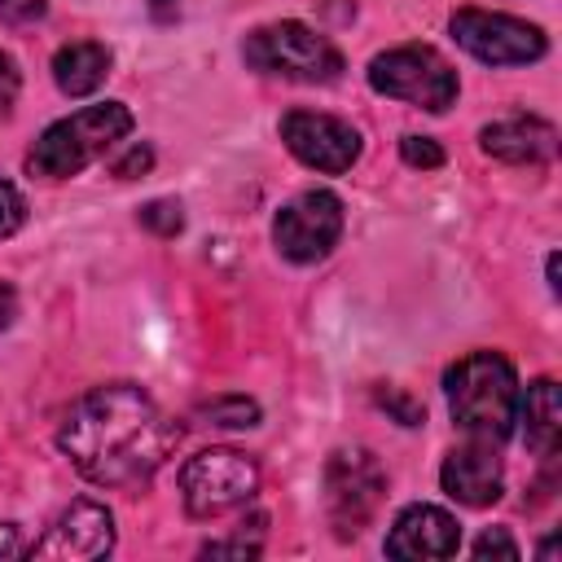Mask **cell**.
<instances>
[{
  "label": "cell",
  "instance_id": "ac0fdd59",
  "mask_svg": "<svg viewBox=\"0 0 562 562\" xmlns=\"http://www.w3.org/2000/svg\"><path fill=\"white\" fill-rule=\"evenodd\" d=\"M140 224H145L149 233H158V237H176V233L184 228V215H180V202H171V198H158V202H145V206H140Z\"/></svg>",
  "mask_w": 562,
  "mask_h": 562
},
{
  "label": "cell",
  "instance_id": "6da1fadb",
  "mask_svg": "<svg viewBox=\"0 0 562 562\" xmlns=\"http://www.w3.org/2000/svg\"><path fill=\"white\" fill-rule=\"evenodd\" d=\"M70 465L97 487H140L180 443V426L132 382L92 386L57 430Z\"/></svg>",
  "mask_w": 562,
  "mask_h": 562
},
{
  "label": "cell",
  "instance_id": "cb8c5ba5",
  "mask_svg": "<svg viewBox=\"0 0 562 562\" xmlns=\"http://www.w3.org/2000/svg\"><path fill=\"white\" fill-rule=\"evenodd\" d=\"M18 88H22V75H18V66H13V57H9V53H0V114H9V110H13Z\"/></svg>",
  "mask_w": 562,
  "mask_h": 562
},
{
  "label": "cell",
  "instance_id": "e0dca14e",
  "mask_svg": "<svg viewBox=\"0 0 562 562\" xmlns=\"http://www.w3.org/2000/svg\"><path fill=\"white\" fill-rule=\"evenodd\" d=\"M202 426H224V430H246L259 426V404L246 395H215L193 413Z\"/></svg>",
  "mask_w": 562,
  "mask_h": 562
},
{
  "label": "cell",
  "instance_id": "4316f807",
  "mask_svg": "<svg viewBox=\"0 0 562 562\" xmlns=\"http://www.w3.org/2000/svg\"><path fill=\"white\" fill-rule=\"evenodd\" d=\"M13 316H18V294H13V285H0V329H9Z\"/></svg>",
  "mask_w": 562,
  "mask_h": 562
},
{
  "label": "cell",
  "instance_id": "ffe728a7",
  "mask_svg": "<svg viewBox=\"0 0 562 562\" xmlns=\"http://www.w3.org/2000/svg\"><path fill=\"white\" fill-rule=\"evenodd\" d=\"M400 154H404L408 167H426V171L443 167V149H439L430 136H404V140H400Z\"/></svg>",
  "mask_w": 562,
  "mask_h": 562
},
{
  "label": "cell",
  "instance_id": "4fadbf2b",
  "mask_svg": "<svg viewBox=\"0 0 562 562\" xmlns=\"http://www.w3.org/2000/svg\"><path fill=\"white\" fill-rule=\"evenodd\" d=\"M443 492L470 509H483L492 501H501V487H505V474H501V457L483 443H470V448H457L448 452L443 470Z\"/></svg>",
  "mask_w": 562,
  "mask_h": 562
},
{
  "label": "cell",
  "instance_id": "52a82bcc",
  "mask_svg": "<svg viewBox=\"0 0 562 562\" xmlns=\"http://www.w3.org/2000/svg\"><path fill=\"white\" fill-rule=\"evenodd\" d=\"M386 501V470L369 448H338L325 465V509L338 540H356Z\"/></svg>",
  "mask_w": 562,
  "mask_h": 562
},
{
  "label": "cell",
  "instance_id": "ba28073f",
  "mask_svg": "<svg viewBox=\"0 0 562 562\" xmlns=\"http://www.w3.org/2000/svg\"><path fill=\"white\" fill-rule=\"evenodd\" d=\"M452 35L470 57H479L487 66H527V61L544 57V48H549L540 26H531L514 13H492V9H457Z\"/></svg>",
  "mask_w": 562,
  "mask_h": 562
},
{
  "label": "cell",
  "instance_id": "2e32d148",
  "mask_svg": "<svg viewBox=\"0 0 562 562\" xmlns=\"http://www.w3.org/2000/svg\"><path fill=\"white\" fill-rule=\"evenodd\" d=\"M110 75V48L97 44V40H75L66 48H57L53 57V79L66 97H88L105 83Z\"/></svg>",
  "mask_w": 562,
  "mask_h": 562
},
{
  "label": "cell",
  "instance_id": "7c38bea8",
  "mask_svg": "<svg viewBox=\"0 0 562 562\" xmlns=\"http://www.w3.org/2000/svg\"><path fill=\"white\" fill-rule=\"evenodd\" d=\"M457 549H461V527L439 505H408L391 522V536H386V553L391 558H413V562L452 558Z\"/></svg>",
  "mask_w": 562,
  "mask_h": 562
},
{
  "label": "cell",
  "instance_id": "9c48e42d",
  "mask_svg": "<svg viewBox=\"0 0 562 562\" xmlns=\"http://www.w3.org/2000/svg\"><path fill=\"white\" fill-rule=\"evenodd\" d=\"M342 237V202L329 189H307L294 202H285L272 220V241L294 263L325 259Z\"/></svg>",
  "mask_w": 562,
  "mask_h": 562
},
{
  "label": "cell",
  "instance_id": "d4e9b609",
  "mask_svg": "<svg viewBox=\"0 0 562 562\" xmlns=\"http://www.w3.org/2000/svg\"><path fill=\"white\" fill-rule=\"evenodd\" d=\"M492 553H501V558H518V544H514L505 531H483V536L474 540V558H492Z\"/></svg>",
  "mask_w": 562,
  "mask_h": 562
},
{
  "label": "cell",
  "instance_id": "484cf974",
  "mask_svg": "<svg viewBox=\"0 0 562 562\" xmlns=\"http://www.w3.org/2000/svg\"><path fill=\"white\" fill-rule=\"evenodd\" d=\"M18 553H26L22 531H18L13 522H0V558H18Z\"/></svg>",
  "mask_w": 562,
  "mask_h": 562
},
{
  "label": "cell",
  "instance_id": "d6986e66",
  "mask_svg": "<svg viewBox=\"0 0 562 562\" xmlns=\"http://www.w3.org/2000/svg\"><path fill=\"white\" fill-rule=\"evenodd\" d=\"M378 404H382L400 426H417V422L426 417V408H422L417 400H408L400 386H382V391H378Z\"/></svg>",
  "mask_w": 562,
  "mask_h": 562
},
{
  "label": "cell",
  "instance_id": "8992f818",
  "mask_svg": "<svg viewBox=\"0 0 562 562\" xmlns=\"http://www.w3.org/2000/svg\"><path fill=\"white\" fill-rule=\"evenodd\" d=\"M369 83L373 92L408 101L430 114H443L457 101V70L430 44H400V48L378 53L369 61Z\"/></svg>",
  "mask_w": 562,
  "mask_h": 562
},
{
  "label": "cell",
  "instance_id": "5bb4252c",
  "mask_svg": "<svg viewBox=\"0 0 562 562\" xmlns=\"http://www.w3.org/2000/svg\"><path fill=\"white\" fill-rule=\"evenodd\" d=\"M479 145H483V154H492L501 162H544L558 149V132H553V123H544L536 114H509V119L487 123L479 132Z\"/></svg>",
  "mask_w": 562,
  "mask_h": 562
},
{
  "label": "cell",
  "instance_id": "5b68a950",
  "mask_svg": "<svg viewBox=\"0 0 562 562\" xmlns=\"http://www.w3.org/2000/svg\"><path fill=\"white\" fill-rule=\"evenodd\" d=\"M259 492V461L241 448H202L180 470V501L193 518H220L250 505Z\"/></svg>",
  "mask_w": 562,
  "mask_h": 562
},
{
  "label": "cell",
  "instance_id": "7402d4cb",
  "mask_svg": "<svg viewBox=\"0 0 562 562\" xmlns=\"http://www.w3.org/2000/svg\"><path fill=\"white\" fill-rule=\"evenodd\" d=\"M149 167H154V149H149V145H132V149L114 162V176H119V180H136V176H145Z\"/></svg>",
  "mask_w": 562,
  "mask_h": 562
},
{
  "label": "cell",
  "instance_id": "277c9868",
  "mask_svg": "<svg viewBox=\"0 0 562 562\" xmlns=\"http://www.w3.org/2000/svg\"><path fill=\"white\" fill-rule=\"evenodd\" d=\"M241 53L255 70L299 83H329L342 70V53L303 22H268L246 35Z\"/></svg>",
  "mask_w": 562,
  "mask_h": 562
},
{
  "label": "cell",
  "instance_id": "30bf717a",
  "mask_svg": "<svg viewBox=\"0 0 562 562\" xmlns=\"http://www.w3.org/2000/svg\"><path fill=\"white\" fill-rule=\"evenodd\" d=\"M281 140L285 149L312 167V171H347L360 158V132L334 114H316V110H290L281 119Z\"/></svg>",
  "mask_w": 562,
  "mask_h": 562
},
{
  "label": "cell",
  "instance_id": "44dd1931",
  "mask_svg": "<svg viewBox=\"0 0 562 562\" xmlns=\"http://www.w3.org/2000/svg\"><path fill=\"white\" fill-rule=\"evenodd\" d=\"M22 220H26V202H22V193H18L9 180H0V237L18 233Z\"/></svg>",
  "mask_w": 562,
  "mask_h": 562
},
{
  "label": "cell",
  "instance_id": "3957f363",
  "mask_svg": "<svg viewBox=\"0 0 562 562\" xmlns=\"http://www.w3.org/2000/svg\"><path fill=\"white\" fill-rule=\"evenodd\" d=\"M127 132H132V110L123 101L83 105L70 119H57L53 127H44V136L26 154V171L44 180H66L88 162H97L105 149H114Z\"/></svg>",
  "mask_w": 562,
  "mask_h": 562
},
{
  "label": "cell",
  "instance_id": "9a60e30c",
  "mask_svg": "<svg viewBox=\"0 0 562 562\" xmlns=\"http://www.w3.org/2000/svg\"><path fill=\"white\" fill-rule=\"evenodd\" d=\"M522 417V439L531 452L553 457L562 443V400H558V382L553 378H536L527 386V400L518 408Z\"/></svg>",
  "mask_w": 562,
  "mask_h": 562
},
{
  "label": "cell",
  "instance_id": "7a4b0ae2",
  "mask_svg": "<svg viewBox=\"0 0 562 562\" xmlns=\"http://www.w3.org/2000/svg\"><path fill=\"white\" fill-rule=\"evenodd\" d=\"M448 413L474 439H505L518 422V378L496 351H470L443 373Z\"/></svg>",
  "mask_w": 562,
  "mask_h": 562
},
{
  "label": "cell",
  "instance_id": "8fae6325",
  "mask_svg": "<svg viewBox=\"0 0 562 562\" xmlns=\"http://www.w3.org/2000/svg\"><path fill=\"white\" fill-rule=\"evenodd\" d=\"M110 549H114V518L97 501H70L48 527V536L31 544L35 558H70V562L105 558Z\"/></svg>",
  "mask_w": 562,
  "mask_h": 562
},
{
  "label": "cell",
  "instance_id": "603a6c76",
  "mask_svg": "<svg viewBox=\"0 0 562 562\" xmlns=\"http://www.w3.org/2000/svg\"><path fill=\"white\" fill-rule=\"evenodd\" d=\"M48 9V0H0V18L13 22V26H26V22H40Z\"/></svg>",
  "mask_w": 562,
  "mask_h": 562
},
{
  "label": "cell",
  "instance_id": "83f0119b",
  "mask_svg": "<svg viewBox=\"0 0 562 562\" xmlns=\"http://www.w3.org/2000/svg\"><path fill=\"white\" fill-rule=\"evenodd\" d=\"M149 13H154L158 22H171V18L180 13V0H149Z\"/></svg>",
  "mask_w": 562,
  "mask_h": 562
}]
</instances>
